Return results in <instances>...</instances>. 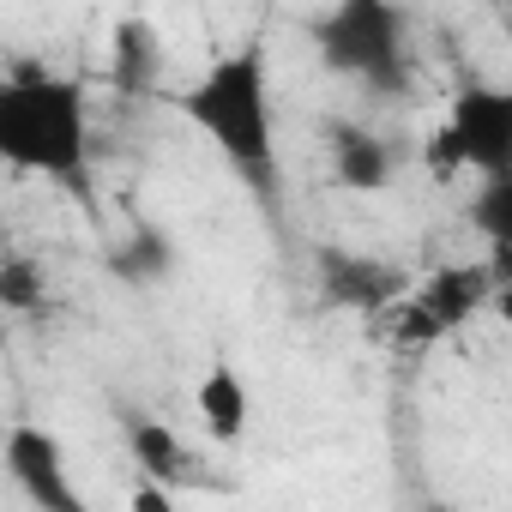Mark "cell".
<instances>
[{
  "instance_id": "1",
  "label": "cell",
  "mask_w": 512,
  "mask_h": 512,
  "mask_svg": "<svg viewBox=\"0 0 512 512\" xmlns=\"http://www.w3.org/2000/svg\"><path fill=\"white\" fill-rule=\"evenodd\" d=\"M175 103L235 163V175L247 187L278 181V103H272V61L260 43L217 55Z\"/></svg>"
},
{
  "instance_id": "6",
  "label": "cell",
  "mask_w": 512,
  "mask_h": 512,
  "mask_svg": "<svg viewBox=\"0 0 512 512\" xmlns=\"http://www.w3.org/2000/svg\"><path fill=\"white\" fill-rule=\"evenodd\" d=\"M314 272H320V296L332 308H350V314H386L410 296V278L374 253H356V247H320L314 253Z\"/></svg>"
},
{
  "instance_id": "13",
  "label": "cell",
  "mask_w": 512,
  "mask_h": 512,
  "mask_svg": "<svg viewBox=\"0 0 512 512\" xmlns=\"http://www.w3.org/2000/svg\"><path fill=\"white\" fill-rule=\"evenodd\" d=\"M470 223L488 235L494 247V272L506 278V247H512V181H482L476 205H470Z\"/></svg>"
},
{
  "instance_id": "8",
  "label": "cell",
  "mask_w": 512,
  "mask_h": 512,
  "mask_svg": "<svg viewBox=\"0 0 512 512\" xmlns=\"http://www.w3.org/2000/svg\"><path fill=\"white\" fill-rule=\"evenodd\" d=\"M332 175H338V187H350V193H380V187L392 181V145H386L380 133H368V127L338 121V127H332Z\"/></svg>"
},
{
  "instance_id": "14",
  "label": "cell",
  "mask_w": 512,
  "mask_h": 512,
  "mask_svg": "<svg viewBox=\"0 0 512 512\" xmlns=\"http://www.w3.org/2000/svg\"><path fill=\"white\" fill-rule=\"evenodd\" d=\"M175 272V247L163 241V229H139L121 253H115V278H127V284H157V278H169Z\"/></svg>"
},
{
  "instance_id": "5",
  "label": "cell",
  "mask_w": 512,
  "mask_h": 512,
  "mask_svg": "<svg viewBox=\"0 0 512 512\" xmlns=\"http://www.w3.org/2000/svg\"><path fill=\"white\" fill-rule=\"evenodd\" d=\"M0 458H7V476L19 482V494L37 506V512H91L79 482L67 476V452L49 428L37 422H19L7 434V446H0Z\"/></svg>"
},
{
  "instance_id": "12",
  "label": "cell",
  "mask_w": 512,
  "mask_h": 512,
  "mask_svg": "<svg viewBox=\"0 0 512 512\" xmlns=\"http://www.w3.org/2000/svg\"><path fill=\"white\" fill-rule=\"evenodd\" d=\"M0 308L7 314H43L49 308V272L31 253H7L0 260Z\"/></svg>"
},
{
  "instance_id": "11",
  "label": "cell",
  "mask_w": 512,
  "mask_h": 512,
  "mask_svg": "<svg viewBox=\"0 0 512 512\" xmlns=\"http://www.w3.org/2000/svg\"><path fill=\"white\" fill-rule=\"evenodd\" d=\"M157 67H163L157 31H151L145 19H121V25H115V85H121L127 97H139V91H151Z\"/></svg>"
},
{
  "instance_id": "9",
  "label": "cell",
  "mask_w": 512,
  "mask_h": 512,
  "mask_svg": "<svg viewBox=\"0 0 512 512\" xmlns=\"http://www.w3.org/2000/svg\"><path fill=\"white\" fill-rule=\"evenodd\" d=\"M199 416H205L211 440H223V446H235L247 434V386H241V374L229 362L205 368V380H199Z\"/></svg>"
},
{
  "instance_id": "16",
  "label": "cell",
  "mask_w": 512,
  "mask_h": 512,
  "mask_svg": "<svg viewBox=\"0 0 512 512\" xmlns=\"http://www.w3.org/2000/svg\"><path fill=\"white\" fill-rule=\"evenodd\" d=\"M127 512H175V500H169V488L139 482V488H133V500H127Z\"/></svg>"
},
{
  "instance_id": "10",
  "label": "cell",
  "mask_w": 512,
  "mask_h": 512,
  "mask_svg": "<svg viewBox=\"0 0 512 512\" xmlns=\"http://www.w3.org/2000/svg\"><path fill=\"white\" fill-rule=\"evenodd\" d=\"M127 452H133V464L145 470V482H157V488H169V482L193 476V458H187L181 434H175V428H163V422H151V416L127 422Z\"/></svg>"
},
{
  "instance_id": "2",
  "label": "cell",
  "mask_w": 512,
  "mask_h": 512,
  "mask_svg": "<svg viewBox=\"0 0 512 512\" xmlns=\"http://www.w3.org/2000/svg\"><path fill=\"white\" fill-rule=\"evenodd\" d=\"M91 151L85 91L49 67H13L0 79V163L49 181H79Z\"/></svg>"
},
{
  "instance_id": "3",
  "label": "cell",
  "mask_w": 512,
  "mask_h": 512,
  "mask_svg": "<svg viewBox=\"0 0 512 512\" xmlns=\"http://www.w3.org/2000/svg\"><path fill=\"white\" fill-rule=\"evenodd\" d=\"M410 13L392 7V0H344V7L314 19V43L320 61L380 97H398L410 85Z\"/></svg>"
},
{
  "instance_id": "4",
  "label": "cell",
  "mask_w": 512,
  "mask_h": 512,
  "mask_svg": "<svg viewBox=\"0 0 512 512\" xmlns=\"http://www.w3.org/2000/svg\"><path fill=\"white\" fill-rule=\"evenodd\" d=\"M446 133L458 145V163L476 169L482 181H506L512 175V91H500V85H464L452 97Z\"/></svg>"
},
{
  "instance_id": "7",
  "label": "cell",
  "mask_w": 512,
  "mask_h": 512,
  "mask_svg": "<svg viewBox=\"0 0 512 512\" xmlns=\"http://www.w3.org/2000/svg\"><path fill=\"white\" fill-rule=\"evenodd\" d=\"M500 290V272L494 266H482V260H464V266H440L428 284H416V308L434 320V332L440 338H452L464 320H476L482 308H488V296Z\"/></svg>"
},
{
  "instance_id": "15",
  "label": "cell",
  "mask_w": 512,
  "mask_h": 512,
  "mask_svg": "<svg viewBox=\"0 0 512 512\" xmlns=\"http://www.w3.org/2000/svg\"><path fill=\"white\" fill-rule=\"evenodd\" d=\"M422 157H428V169H434V175H458V169H464V163H458V145H452V133H446V127L428 139V151H422Z\"/></svg>"
}]
</instances>
